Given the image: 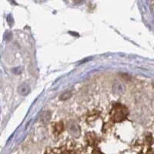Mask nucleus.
<instances>
[{"label":"nucleus","instance_id":"nucleus-1","mask_svg":"<svg viewBox=\"0 0 154 154\" xmlns=\"http://www.w3.org/2000/svg\"><path fill=\"white\" fill-rule=\"evenodd\" d=\"M110 119L113 123H120L126 119L129 115V110L124 105L116 103L112 106L110 112Z\"/></svg>","mask_w":154,"mask_h":154},{"label":"nucleus","instance_id":"nucleus-2","mask_svg":"<svg viewBox=\"0 0 154 154\" xmlns=\"http://www.w3.org/2000/svg\"><path fill=\"white\" fill-rule=\"evenodd\" d=\"M54 132L56 134H60V133L63 132V123L61 122H59V123H56V124L54 125Z\"/></svg>","mask_w":154,"mask_h":154}]
</instances>
